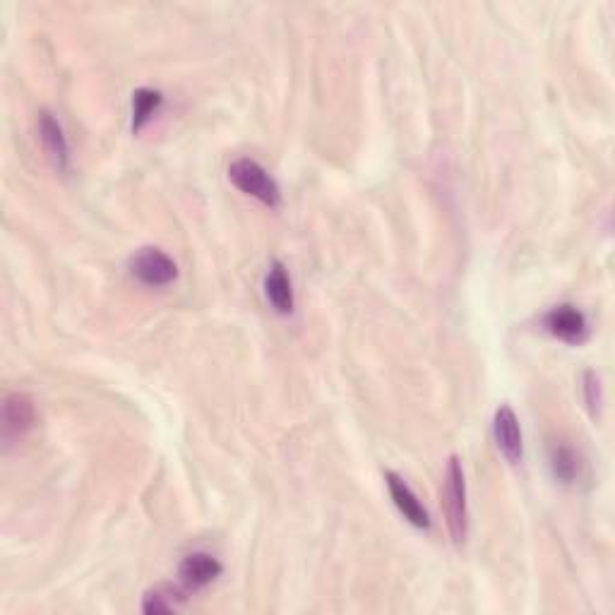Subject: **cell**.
Segmentation results:
<instances>
[{
  "mask_svg": "<svg viewBox=\"0 0 615 615\" xmlns=\"http://www.w3.org/2000/svg\"><path fill=\"white\" fill-rule=\"evenodd\" d=\"M584 394H587V404H589L591 414H599L603 392H601L599 375H596L594 370H587V373H584Z\"/></svg>",
  "mask_w": 615,
  "mask_h": 615,
  "instance_id": "14",
  "label": "cell"
},
{
  "mask_svg": "<svg viewBox=\"0 0 615 615\" xmlns=\"http://www.w3.org/2000/svg\"><path fill=\"white\" fill-rule=\"evenodd\" d=\"M37 419V409H34L32 397L25 392H10L3 399V438L5 440H20L22 435L29 433Z\"/></svg>",
  "mask_w": 615,
  "mask_h": 615,
  "instance_id": "6",
  "label": "cell"
},
{
  "mask_svg": "<svg viewBox=\"0 0 615 615\" xmlns=\"http://www.w3.org/2000/svg\"><path fill=\"white\" fill-rule=\"evenodd\" d=\"M493 435L500 455L510 464H519L524 459V438L517 414L510 404H500L493 416Z\"/></svg>",
  "mask_w": 615,
  "mask_h": 615,
  "instance_id": "5",
  "label": "cell"
},
{
  "mask_svg": "<svg viewBox=\"0 0 615 615\" xmlns=\"http://www.w3.org/2000/svg\"><path fill=\"white\" fill-rule=\"evenodd\" d=\"M548 464L555 481H560L563 486H572L582 474V462H579L577 450L567 443H553L551 452H548Z\"/></svg>",
  "mask_w": 615,
  "mask_h": 615,
  "instance_id": "11",
  "label": "cell"
},
{
  "mask_svg": "<svg viewBox=\"0 0 615 615\" xmlns=\"http://www.w3.org/2000/svg\"><path fill=\"white\" fill-rule=\"evenodd\" d=\"M443 505L447 515V527H450L452 541L464 543L469 534V507H467V481H464V469L459 457H450L445 469V488H443Z\"/></svg>",
  "mask_w": 615,
  "mask_h": 615,
  "instance_id": "1",
  "label": "cell"
},
{
  "mask_svg": "<svg viewBox=\"0 0 615 615\" xmlns=\"http://www.w3.org/2000/svg\"><path fill=\"white\" fill-rule=\"evenodd\" d=\"M224 572L222 563L217 558L207 553H190L185 555L181 567H178V575H181V582L188 589H205L207 584H212L214 579Z\"/></svg>",
  "mask_w": 615,
  "mask_h": 615,
  "instance_id": "8",
  "label": "cell"
},
{
  "mask_svg": "<svg viewBox=\"0 0 615 615\" xmlns=\"http://www.w3.org/2000/svg\"><path fill=\"white\" fill-rule=\"evenodd\" d=\"M229 181L236 185L241 193H246L255 200H260L262 205L267 207H279L282 202V190L270 173L265 171V166H260L255 159H236L234 164L229 166Z\"/></svg>",
  "mask_w": 615,
  "mask_h": 615,
  "instance_id": "2",
  "label": "cell"
},
{
  "mask_svg": "<svg viewBox=\"0 0 615 615\" xmlns=\"http://www.w3.org/2000/svg\"><path fill=\"white\" fill-rule=\"evenodd\" d=\"M181 596L178 591H173L169 587H159L147 591L145 599H142V611L147 615H159V613H173L178 608V599Z\"/></svg>",
  "mask_w": 615,
  "mask_h": 615,
  "instance_id": "13",
  "label": "cell"
},
{
  "mask_svg": "<svg viewBox=\"0 0 615 615\" xmlns=\"http://www.w3.org/2000/svg\"><path fill=\"white\" fill-rule=\"evenodd\" d=\"M39 137L44 142L46 154L53 161L58 171H68L70 164V147L68 140H65V133L61 128V123L56 121L51 111H41L39 113Z\"/></svg>",
  "mask_w": 615,
  "mask_h": 615,
  "instance_id": "9",
  "label": "cell"
},
{
  "mask_svg": "<svg viewBox=\"0 0 615 615\" xmlns=\"http://www.w3.org/2000/svg\"><path fill=\"white\" fill-rule=\"evenodd\" d=\"M265 296L279 315L294 313V286H291L289 270L284 267V262L274 260L270 265V272L265 277Z\"/></svg>",
  "mask_w": 615,
  "mask_h": 615,
  "instance_id": "10",
  "label": "cell"
},
{
  "mask_svg": "<svg viewBox=\"0 0 615 615\" xmlns=\"http://www.w3.org/2000/svg\"><path fill=\"white\" fill-rule=\"evenodd\" d=\"M164 104V94L159 89L140 87L133 94V133H140L145 125L152 121L154 113L159 111V106Z\"/></svg>",
  "mask_w": 615,
  "mask_h": 615,
  "instance_id": "12",
  "label": "cell"
},
{
  "mask_svg": "<svg viewBox=\"0 0 615 615\" xmlns=\"http://www.w3.org/2000/svg\"><path fill=\"white\" fill-rule=\"evenodd\" d=\"M385 481L394 505H397V510L402 512L406 522L414 524L416 529H431V515H428L426 507L421 505V500L416 498V493L411 491L409 483H406L399 474H394V471H387Z\"/></svg>",
  "mask_w": 615,
  "mask_h": 615,
  "instance_id": "7",
  "label": "cell"
},
{
  "mask_svg": "<svg viewBox=\"0 0 615 615\" xmlns=\"http://www.w3.org/2000/svg\"><path fill=\"white\" fill-rule=\"evenodd\" d=\"M543 327H546L555 339L572 346L584 344L589 339V322L584 318V313L575 306H567V303L548 310L546 318H543Z\"/></svg>",
  "mask_w": 615,
  "mask_h": 615,
  "instance_id": "4",
  "label": "cell"
},
{
  "mask_svg": "<svg viewBox=\"0 0 615 615\" xmlns=\"http://www.w3.org/2000/svg\"><path fill=\"white\" fill-rule=\"evenodd\" d=\"M130 274H133L140 284L161 289V286L176 282L178 265L161 248H142L140 253L133 255V260H130Z\"/></svg>",
  "mask_w": 615,
  "mask_h": 615,
  "instance_id": "3",
  "label": "cell"
}]
</instances>
